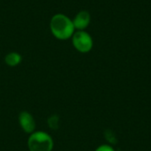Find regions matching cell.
<instances>
[{
    "instance_id": "cell-3",
    "label": "cell",
    "mask_w": 151,
    "mask_h": 151,
    "mask_svg": "<svg viewBox=\"0 0 151 151\" xmlns=\"http://www.w3.org/2000/svg\"><path fill=\"white\" fill-rule=\"evenodd\" d=\"M73 43L75 49L82 53L88 52L93 47V40L91 36L83 30H80L73 35Z\"/></svg>"
},
{
    "instance_id": "cell-2",
    "label": "cell",
    "mask_w": 151,
    "mask_h": 151,
    "mask_svg": "<svg viewBox=\"0 0 151 151\" xmlns=\"http://www.w3.org/2000/svg\"><path fill=\"white\" fill-rule=\"evenodd\" d=\"M27 144L30 151H51L53 147L50 136L42 132L33 134L29 137Z\"/></svg>"
},
{
    "instance_id": "cell-1",
    "label": "cell",
    "mask_w": 151,
    "mask_h": 151,
    "mask_svg": "<svg viewBox=\"0 0 151 151\" xmlns=\"http://www.w3.org/2000/svg\"><path fill=\"white\" fill-rule=\"evenodd\" d=\"M50 30L55 37L60 40L70 38L74 31L73 20L64 14H56L50 20Z\"/></svg>"
},
{
    "instance_id": "cell-5",
    "label": "cell",
    "mask_w": 151,
    "mask_h": 151,
    "mask_svg": "<svg viewBox=\"0 0 151 151\" xmlns=\"http://www.w3.org/2000/svg\"><path fill=\"white\" fill-rule=\"evenodd\" d=\"M19 124L21 126V127L23 128V130L26 133H32L35 127V120L33 119V117L31 116V114H29L28 112H22L19 115Z\"/></svg>"
},
{
    "instance_id": "cell-6",
    "label": "cell",
    "mask_w": 151,
    "mask_h": 151,
    "mask_svg": "<svg viewBox=\"0 0 151 151\" xmlns=\"http://www.w3.org/2000/svg\"><path fill=\"white\" fill-rule=\"evenodd\" d=\"M5 63L10 65V66H15L18 64H19L20 60H21V57L19 53L16 52H12L9 53L8 55H6L5 57Z\"/></svg>"
},
{
    "instance_id": "cell-4",
    "label": "cell",
    "mask_w": 151,
    "mask_h": 151,
    "mask_svg": "<svg viewBox=\"0 0 151 151\" xmlns=\"http://www.w3.org/2000/svg\"><path fill=\"white\" fill-rule=\"evenodd\" d=\"M90 22V14L87 11H81L75 16L74 19L73 20L74 28L79 30L85 29Z\"/></svg>"
},
{
    "instance_id": "cell-7",
    "label": "cell",
    "mask_w": 151,
    "mask_h": 151,
    "mask_svg": "<svg viewBox=\"0 0 151 151\" xmlns=\"http://www.w3.org/2000/svg\"><path fill=\"white\" fill-rule=\"evenodd\" d=\"M58 124H59V118L57 115H53L50 118H49L48 119V125L49 127L53 129V130H57L58 128Z\"/></svg>"
},
{
    "instance_id": "cell-8",
    "label": "cell",
    "mask_w": 151,
    "mask_h": 151,
    "mask_svg": "<svg viewBox=\"0 0 151 151\" xmlns=\"http://www.w3.org/2000/svg\"><path fill=\"white\" fill-rule=\"evenodd\" d=\"M96 151H114V150L109 145H102L98 149H96Z\"/></svg>"
}]
</instances>
